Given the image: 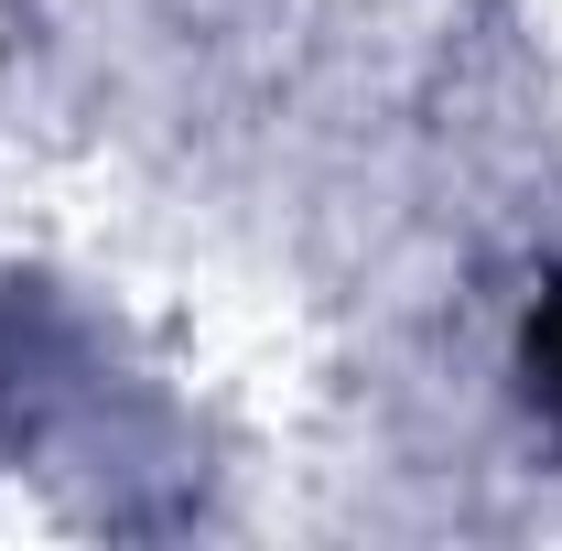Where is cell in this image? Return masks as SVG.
Here are the masks:
<instances>
[{
    "label": "cell",
    "instance_id": "6da1fadb",
    "mask_svg": "<svg viewBox=\"0 0 562 551\" xmlns=\"http://www.w3.org/2000/svg\"><path fill=\"white\" fill-rule=\"evenodd\" d=\"M541 357H552V390H562V303H552V325H541Z\"/></svg>",
    "mask_w": 562,
    "mask_h": 551
}]
</instances>
